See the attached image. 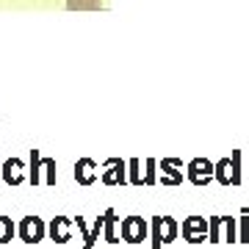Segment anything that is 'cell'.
<instances>
[{
	"label": "cell",
	"mask_w": 249,
	"mask_h": 249,
	"mask_svg": "<svg viewBox=\"0 0 249 249\" xmlns=\"http://www.w3.org/2000/svg\"><path fill=\"white\" fill-rule=\"evenodd\" d=\"M72 224H75V227H78V232L83 235V247H80V249H94V244H97V238H100V232H103V216H97L94 227H86L83 216H75V219H72Z\"/></svg>",
	"instance_id": "8"
},
{
	"label": "cell",
	"mask_w": 249,
	"mask_h": 249,
	"mask_svg": "<svg viewBox=\"0 0 249 249\" xmlns=\"http://www.w3.org/2000/svg\"><path fill=\"white\" fill-rule=\"evenodd\" d=\"M103 238L108 244H119V235H116V211L114 208H108L106 213H103Z\"/></svg>",
	"instance_id": "13"
},
{
	"label": "cell",
	"mask_w": 249,
	"mask_h": 249,
	"mask_svg": "<svg viewBox=\"0 0 249 249\" xmlns=\"http://www.w3.org/2000/svg\"><path fill=\"white\" fill-rule=\"evenodd\" d=\"M100 180H103L106 186H127V160L108 158L106 163H103Z\"/></svg>",
	"instance_id": "3"
},
{
	"label": "cell",
	"mask_w": 249,
	"mask_h": 249,
	"mask_svg": "<svg viewBox=\"0 0 249 249\" xmlns=\"http://www.w3.org/2000/svg\"><path fill=\"white\" fill-rule=\"evenodd\" d=\"M158 227H160V241H163V244H172V241L180 238V224L175 222L172 216H160Z\"/></svg>",
	"instance_id": "12"
},
{
	"label": "cell",
	"mask_w": 249,
	"mask_h": 249,
	"mask_svg": "<svg viewBox=\"0 0 249 249\" xmlns=\"http://www.w3.org/2000/svg\"><path fill=\"white\" fill-rule=\"evenodd\" d=\"M208 238H211V244L222 241V216H211L208 219Z\"/></svg>",
	"instance_id": "19"
},
{
	"label": "cell",
	"mask_w": 249,
	"mask_h": 249,
	"mask_svg": "<svg viewBox=\"0 0 249 249\" xmlns=\"http://www.w3.org/2000/svg\"><path fill=\"white\" fill-rule=\"evenodd\" d=\"M142 160L139 158H130L127 160V183H133V186H144V180H142Z\"/></svg>",
	"instance_id": "17"
},
{
	"label": "cell",
	"mask_w": 249,
	"mask_h": 249,
	"mask_svg": "<svg viewBox=\"0 0 249 249\" xmlns=\"http://www.w3.org/2000/svg\"><path fill=\"white\" fill-rule=\"evenodd\" d=\"M11 235H14V222L9 216H0V244H9Z\"/></svg>",
	"instance_id": "21"
},
{
	"label": "cell",
	"mask_w": 249,
	"mask_h": 249,
	"mask_svg": "<svg viewBox=\"0 0 249 249\" xmlns=\"http://www.w3.org/2000/svg\"><path fill=\"white\" fill-rule=\"evenodd\" d=\"M70 227H72V219L70 216H55L53 222L47 224V232H50V238L55 244H70Z\"/></svg>",
	"instance_id": "11"
},
{
	"label": "cell",
	"mask_w": 249,
	"mask_h": 249,
	"mask_svg": "<svg viewBox=\"0 0 249 249\" xmlns=\"http://www.w3.org/2000/svg\"><path fill=\"white\" fill-rule=\"evenodd\" d=\"M158 222H160V216H152L150 222V235H152V244H150V249H163V241H160V227H158Z\"/></svg>",
	"instance_id": "20"
},
{
	"label": "cell",
	"mask_w": 249,
	"mask_h": 249,
	"mask_svg": "<svg viewBox=\"0 0 249 249\" xmlns=\"http://www.w3.org/2000/svg\"><path fill=\"white\" fill-rule=\"evenodd\" d=\"M213 180V163L208 158H194L188 163V183L194 186H208Z\"/></svg>",
	"instance_id": "7"
},
{
	"label": "cell",
	"mask_w": 249,
	"mask_h": 249,
	"mask_svg": "<svg viewBox=\"0 0 249 249\" xmlns=\"http://www.w3.org/2000/svg\"><path fill=\"white\" fill-rule=\"evenodd\" d=\"M213 180L219 186H232V169H230V158H222L213 163Z\"/></svg>",
	"instance_id": "14"
},
{
	"label": "cell",
	"mask_w": 249,
	"mask_h": 249,
	"mask_svg": "<svg viewBox=\"0 0 249 249\" xmlns=\"http://www.w3.org/2000/svg\"><path fill=\"white\" fill-rule=\"evenodd\" d=\"M17 232H19V238L25 241V244H39V241L45 238V232H47V224L42 222L39 216H25V219L19 222Z\"/></svg>",
	"instance_id": "5"
},
{
	"label": "cell",
	"mask_w": 249,
	"mask_h": 249,
	"mask_svg": "<svg viewBox=\"0 0 249 249\" xmlns=\"http://www.w3.org/2000/svg\"><path fill=\"white\" fill-rule=\"evenodd\" d=\"M230 169H232V186H241V150H232Z\"/></svg>",
	"instance_id": "23"
},
{
	"label": "cell",
	"mask_w": 249,
	"mask_h": 249,
	"mask_svg": "<svg viewBox=\"0 0 249 249\" xmlns=\"http://www.w3.org/2000/svg\"><path fill=\"white\" fill-rule=\"evenodd\" d=\"M97 169H100L97 160L78 158V163H75V180H78V186H91V183H97V178H100Z\"/></svg>",
	"instance_id": "9"
},
{
	"label": "cell",
	"mask_w": 249,
	"mask_h": 249,
	"mask_svg": "<svg viewBox=\"0 0 249 249\" xmlns=\"http://www.w3.org/2000/svg\"><path fill=\"white\" fill-rule=\"evenodd\" d=\"M55 160L53 158H45L39 150H31V175L28 180L34 183V186H55Z\"/></svg>",
	"instance_id": "1"
},
{
	"label": "cell",
	"mask_w": 249,
	"mask_h": 249,
	"mask_svg": "<svg viewBox=\"0 0 249 249\" xmlns=\"http://www.w3.org/2000/svg\"><path fill=\"white\" fill-rule=\"evenodd\" d=\"M180 235L188 244H202V241H208V219H202V216H188L186 222L180 224Z\"/></svg>",
	"instance_id": "4"
},
{
	"label": "cell",
	"mask_w": 249,
	"mask_h": 249,
	"mask_svg": "<svg viewBox=\"0 0 249 249\" xmlns=\"http://www.w3.org/2000/svg\"><path fill=\"white\" fill-rule=\"evenodd\" d=\"M108 6H111L108 0H67L70 11H100V9H108Z\"/></svg>",
	"instance_id": "15"
},
{
	"label": "cell",
	"mask_w": 249,
	"mask_h": 249,
	"mask_svg": "<svg viewBox=\"0 0 249 249\" xmlns=\"http://www.w3.org/2000/svg\"><path fill=\"white\" fill-rule=\"evenodd\" d=\"M222 241H227V244L238 241V224L232 216H222Z\"/></svg>",
	"instance_id": "16"
},
{
	"label": "cell",
	"mask_w": 249,
	"mask_h": 249,
	"mask_svg": "<svg viewBox=\"0 0 249 249\" xmlns=\"http://www.w3.org/2000/svg\"><path fill=\"white\" fill-rule=\"evenodd\" d=\"M180 166H183V160L180 158H163L158 160V169H160V183L163 186H180L183 180H186V175L180 172Z\"/></svg>",
	"instance_id": "6"
},
{
	"label": "cell",
	"mask_w": 249,
	"mask_h": 249,
	"mask_svg": "<svg viewBox=\"0 0 249 249\" xmlns=\"http://www.w3.org/2000/svg\"><path fill=\"white\" fill-rule=\"evenodd\" d=\"M144 166H147V172H144L142 175V180H144V186H155V183H158V160L155 158H147L144 160Z\"/></svg>",
	"instance_id": "18"
},
{
	"label": "cell",
	"mask_w": 249,
	"mask_h": 249,
	"mask_svg": "<svg viewBox=\"0 0 249 249\" xmlns=\"http://www.w3.org/2000/svg\"><path fill=\"white\" fill-rule=\"evenodd\" d=\"M147 232H150V224L144 216H124L122 219V241L124 244H144L147 238Z\"/></svg>",
	"instance_id": "2"
},
{
	"label": "cell",
	"mask_w": 249,
	"mask_h": 249,
	"mask_svg": "<svg viewBox=\"0 0 249 249\" xmlns=\"http://www.w3.org/2000/svg\"><path fill=\"white\" fill-rule=\"evenodd\" d=\"M238 241H241V244H249V211H247V208L241 211V222H238Z\"/></svg>",
	"instance_id": "22"
},
{
	"label": "cell",
	"mask_w": 249,
	"mask_h": 249,
	"mask_svg": "<svg viewBox=\"0 0 249 249\" xmlns=\"http://www.w3.org/2000/svg\"><path fill=\"white\" fill-rule=\"evenodd\" d=\"M0 180H6L9 186H19V183H25V163L19 158H9L3 163V169H0Z\"/></svg>",
	"instance_id": "10"
}]
</instances>
